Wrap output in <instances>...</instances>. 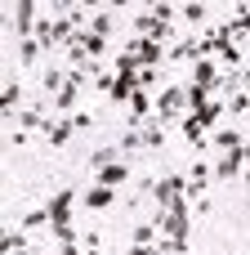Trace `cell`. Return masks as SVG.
I'll list each match as a JSON object with an SVG mask.
<instances>
[{
	"instance_id": "obj_15",
	"label": "cell",
	"mask_w": 250,
	"mask_h": 255,
	"mask_svg": "<svg viewBox=\"0 0 250 255\" xmlns=\"http://www.w3.org/2000/svg\"><path fill=\"white\" fill-rule=\"evenodd\" d=\"M76 40L85 45V54H89V58H103V54H107V36H98L94 27H81V31H76Z\"/></svg>"
},
{
	"instance_id": "obj_9",
	"label": "cell",
	"mask_w": 250,
	"mask_h": 255,
	"mask_svg": "<svg viewBox=\"0 0 250 255\" xmlns=\"http://www.w3.org/2000/svg\"><path fill=\"white\" fill-rule=\"evenodd\" d=\"M219 67H215V58H197L192 63V85H206V90H219Z\"/></svg>"
},
{
	"instance_id": "obj_18",
	"label": "cell",
	"mask_w": 250,
	"mask_h": 255,
	"mask_svg": "<svg viewBox=\"0 0 250 255\" xmlns=\"http://www.w3.org/2000/svg\"><path fill=\"white\" fill-rule=\"evenodd\" d=\"M45 121H49V112H45V108H22L13 126H18V130H45Z\"/></svg>"
},
{
	"instance_id": "obj_14",
	"label": "cell",
	"mask_w": 250,
	"mask_h": 255,
	"mask_svg": "<svg viewBox=\"0 0 250 255\" xmlns=\"http://www.w3.org/2000/svg\"><path fill=\"white\" fill-rule=\"evenodd\" d=\"M197 58H201L197 36H192V40H174V45L166 49V63H197Z\"/></svg>"
},
{
	"instance_id": "obj_10",
	"label": "cell",
	"mask_w": 250,
	"mask_h": 255,
	"mask_svg": "<svg viewBox=\"0 0 250 255\" xmlns=\"http://www.w3.org/2000/svg\"><path fill=\"white\" fill-rule=\"evenodd\" d=\"M125 179H130V161H112V166L94 170V184H103V188H121Z\"/></svg>"
},
{
	"instance_id": "obj_36",
	"label": "cell",
	"mask_w": 250,
	"mask_h": 255,
	"mask_svg": "<svg viewBox=\"0 0 250 255\" xmlns=\"http://www.w3.org/2000/svg\"><path fill=\"white\" fill-rule=\"evenodd\" d=\"M58 255H85V251H81V242H63V247H58Z\"/></svg>"
},
{
	"instance_id": "obj_20",
	"label": "cell",
	"mask_w": 250,
	"mask_h": 255,
	"mask_svg": "<svg viewBox=\"0 0 250 255\" xmlns=\"http://www.w3.org/2000/svg\"><path fill=\"white\" fill-rule=\"evenodd\" d=\"M116 148H121L125 157H134L139 148H148V143H143V126H125V130H121V143H116Z\"/></svg>"
},
{
	"instance_id": "obj_3",
	"label": "cell",
	"mask_w": 250,
	"mask_h": 255,
	"mask_svg": "<svg viewBox=\"0 0 250 255\" xmlns=\"http://www.w3.org/2000/svg\"><path fill=\"white\" fill-rule=\"evenodd\" d=\"M121 54H134L139 67H161V63H166V45L152 40V36H134V31L125 36V49H121Z\"/></svg>"
},
{
	"instance_id": "obj_25",
	"label": "cell",
	"mask_w": 250,
	"mask_h": 255,
	"mask_svg": "<svg viewBox=\"0 0 250 255\" xmlns=\"http://www.w3.org/2000/svg\"><path fill=\"white\" fill-rule=\"evenodd\" d=\"M242 143H246L242 130H219V134H215V148H219V152H237Z\"/></svg>"
},
{
	"instance_id": "obj_34",
	"label": "cell",
	"mask_w": 250,
	"mask_h": 255,
	"mask_svg": "<svg viewBox=\"0 0 250 255\" xmlns=\"http://www.w3.org/2000/svg\"><path fill=\"white\" fill-rule=\"evenodd\" d=\"M72 126H76V130H89V126H94V112H72Z\"/></svg>"
},
{
	"instance_id": "obj_26",
	"label": "cell",
	"mask_w": 250,
	"mask_h": 255,
	"mask_svg": "<svg viewBox=\"0 0 250 255\" xmlns=\"http://www.w3.org/2000/svg\"><path fill=\"white\" fill-rule=\"evenodd\" d=\"M121 157H125L121 148H94V152H89V166L103 170V166H112V161H121Z\"/></svg>"
},
{
	"instance_id": "obj_11",
	"label": "cell",
	"mask_w": 250,
	"mask_h": 255,
	"mask_svg": "<svg viewBox=\"0 0 250 255\" xmlns=\"http://www.w3.org/2000/svg\"><path fill=\"white\" fill-rule=\"evenodd\" d=\"M67 76H72V67H67V63H54V67H45V76H40V90L54 99V94L67 85Z\"/></svg>"
},
{
	"instance_id": "obj_8",
	"label": "cell",
	"mask_w": 250,
	"mask_h": 255,
	"mask_svg": "<svg viewBox=\"0 0 250 255\" xmlns=\"http://www.w3.org/2000/svg\"><path fill=\"white\" fill-rule=\"evenodd\" d=\"M210 179H215V166H206V161H192V166H188V202H201Z\"/></svg>"
},
{
	"instance_id": "obj_4",
	"label": "cell",
	"mask_w": 250,
	"mask_h": 255,
	"mask_svg": "<svg viewBox=\"0 0 250 255\" xmlns=\"http://www.w3.org/2000/svg\"><path fill=\"white\" fill-rule=\"evenodd\" d=\"M157 229H161V238H188V229H192V202L174 206V211H157Z\"/></svg>"
},
{
	"instance_id": "obj_28",
	"label": "cell",
	"mask_w": 250,
	"mask_h": 255,
	"mask_svg": "<svg viewBox=\"0 0 250 255\" xmlns=\"http://www.w3.org/2000/svg\"><path fill=\"white\" fill-rule=\"evenodd\" d=\"M246 112H250V94H246V90L228 94V117H246Z\"/></svg>"
},
{
	"instance_id": "obj_38",
	"label": "cell",
	"mask_w": 250,
	"mask_h": 255,
	"mask_svg": "<svg viewBox=\"0 0 250 255\" xmlns=\"http://www.w3.org/2000/svg\"><path fill=\"white\" fill-rule=\"evenodd\" d=\"M134 4H139V9H152V4H161V0H134Z\"/></svg>"
},
{
	"instance_id": "obj_33",
	"label": "cell",
	"mask_w": 250,
	"mask_h": 255,
	"mask_svg": "<svg viewBox=\"0 0 250 255\" xmlns=\"http://www.w3.org/2000/svg\"><path fill=\"white\" fill-rule=\"evenodd\" d=\"M152 13H157L161 22H174V18H179V9H174L170 0H161V4H152Z\"/></svg>"
},
{
	"instance_id": "obj_19",
	"label": "cell",
	"mask_w": 250,
	"mask_h": 255,
	"mask_svg": "<svg viewBox=\"0 0 250 255\" xmlns=\"http://www.w3.org/2000/svg\"><path fill=\"white\" fill-rule=\"evenodd\" d=\"M183 139H188L192 148H206V126H201V117H197V112H188V117H183Z\"/></svg>"
},
{
	"instance_id": "obj_21",
	"label": "cell",
	"mask_w": 250,
	"mask_h": 255,
	"mask_svg": "<svg viewBox=\"0 0 250 255\" xmlns=\"http://www.w3.org/2000/svg\"><path fill=\"white\" fill-rule=\"evenodd\" d=\"M130 242H134V247H157V242H161L157 220H152V224H134V229H130Z\"/></svg>"
},
{
	"instance_id": "obj_12",
	"label": "cell",
	"mask_w": 250,
	"mask_h": 255,
	"mask_svg": "<svg viewBox=\"0 0 250 255\" xmlns=\"http://www.w3.org/2000/svg\"><path fill=\"white\" fill-rule=\"evenodd\" d=\"M246 170V157H242V148L237 152H224L219 161H215V179H237Z\"/></svg>"
},
{
	"instance_id": "obj_32",
	"label": "cell",
	"mask_w": 250,
	"mask_h": 255,
	"mask_svg": "<svg viewBox=\"0 0 250 255\" xmlns=\"http://www.w3.org/2000/svg\"><path fill=\"white\" fill-rule=\"evenodd\" d=\"M112 85H116V72H98L94 76V94H112Z\"/></svg>"
},
{
	"instance_id": "obj_13",
	"label": "cell",
	"mask_w": 250,
	"mask_h": 255,
	"mask_svg": "<svg viewBox=\"0 0 250 255\" xmlns=\"http://www.w3.org/2000/svg\"><path fill=\"white\" fill-rule=\"evenodd\" d=\"M112 202H116V188H103V184H94V188L85 193V202H81V206H85L89 215H98V211H107Z\"/></svg>"
},
{
	"instance_id": "obj_30",
	"label": "cell",
	"mask_w": 250,
	"mask_h": 255,
	"mask_svg": "<svg viewBox=\"0 0 250 255\" xmlns=\"http://www.w3.org/2000/svg\"><path fill=\"white\" fill-rule=\"evenodd\" d=\"M81 251L85 255H103V238H98V233H81Z\"/></svg>"
},
{
	"instance_id": "obj_40",
	"label": "cell",
	"mask_w": 250,
	"mask_h": 255,
	"mask_svg": "<svg viewBox=\"0 0 250 255\" xmlns=\"http://www.w3.org/2000/svg\"><path fill=\"white\" fill-rule=\"evenodd\" d=\"M188 4H192V0H188Z\"/></svg>"
},
{
	"instance_id": "obj_29",
	"label": "cell",
	"mask_w": 250,
	"mask_h": 255,
	"mask_svg": "<svg viewBox=\"0 0 250 255\" xmlns=\"http://www.w3.org/2000/svg\"><path fill=\"white\" fill-rule=\"evenodd\" d=\"M179 18H183V22H206V0H192V4H183V9H179Z\"/></svg>"
},
{
	"instance_id": "obj_1",
	"label": "cell",
	"mask_w": 250,
	"mask_h": 255,
	"mask_svg": "<svg viewBox=\"0 0 250 255\" xmlns=\"http://www.w3.org/2000/svg\"><path fill=\"white\" fill-rule=\"evenodd\" d=\"M152 99H157V121L161 126H170L188 112V85H161Z\"/></svg>"
},
{
	"instance_id": "obj_2",
	"label": "cell",
	"mask_w": 250,
	"mask_h": 255,
	"mask_svg": "<svg viewBox=\"0 0 250 255\" xmlns=\"http://www.w3.org/2000/svg\"><path fill=\"white\" fill-rule=\"evenodd\" d=\"M152 202H157V211H174V206H188V175H166V179H157V193H152Z\"/></svg>"
},
{
	"instance_id": "obj_23",
	"label": "cell",
	"mask_w": 250,
	"mask_h": 255,
	"mask_svg": "<svg viewBox=\"0 0 250 255\" xmlns=\"http://www.w3.org/2000/svg\"><path fill=\"white\" fill-rule=\"evenodd\" d=\"M130 31H134V36H152V31H157V13H152V9H134Z\"/></svg>"
},
{
	"instance_id": "obj_22",
	"label": "cell",
	"mask_w": 250,
	"mask_h": 255,
	"mask_svg": "<svg viewBox=\"0 0 250 255\" xmlns=\"http://www.w3.org/2000/svg\"><path fill=\"white\" fill-rule=\"evenodd\" d=\"M85 27H94L98 36H112V31H116V13H112V9H94Z\"/></svg>"
},
{
	"instance_id": "obj_7",
	"label": "cell",
	"mask_w": 250,
	"mask_h": 255,
	"mask_svg": "<svg viewBox=\"0 0 250 255\" xmlns=\"http://www.w3.org/2000/svg\"><path fill=\"white\" fill-rule=\"evenodd\" d=\"M40 134H45V143H49V148H67V143H72V134H76V126H72V117H49Z\"/></svg>"
},
{
	"instance_id": "obj_17",
	"label": "cell",
	"mask_w": 250,
	"mask_h": 255,
	"mask_svg": "<svg viewBox=\"0 0 250 255\" xmlns=\"http://www.w3.org/2000/svg\"><path fill=\"white\" fill-rule=\"evenodd\" d=\"M224 27V22H219ZM219 63H228V67H242L246 63V54H242V40H233V36H224V45H219V54H215Z\"/></svg>"
},
{
	"instance_id": "obj_39",
	"label": "cell",
	"mask_w": 250,
	"mask_h": 255,
	"mask_svg": "<svg viewBox=\"0 0 250 255\" xmlns=\"http://www.w3.org/2000/svg\"><path fill=\"white\" fill-rule=\"evenodd\" d=\"M242 157H246V166H250V139H246V143H242Z\"/></svg>"
},
{
	"instance_id": "obj_5",
	"label": "cell",
	"mask_w": 250,
	"mask_h": 255,
	"mask_svg": "<svg viewBox=\"0 0 250 255\" xmlns=\"http://www.w3.org/2000/svg\"><path fill=\"white\" fill-rule=\"evenodd\" d=\"M36 22H40V0H13V31H18V40L36 36Z\"/></svg>"
},
{
	"instance_id": "obj_35",
	"label": "cell",
	"mask_w": 250,
	"mask_h": 255,
	"mask_svg": "<svg viewBox=\"0 0 250 255\" xmlns=\"http://www.w3.org/2000/svg\"><path fill=\"white\" fill-rule=\"evenodd\" d=\"M27 139H31V130H18V126H13V134H9V143H13V148H27Z\"/></svg>"
},
{
	"instance_id": "obj_24",
	"label": "cell",
	"mask_w": 250,
	"mask_h": 255,
	"mask_svg": "<svg viewBox=\"0 0 250 255\" xmlns=\"http://www.w3.org/2000/svg\"><path fill=\"white\" fill-rule=\"evenodd\" d=\"M143 143H148V152H161L166 148V126L161 121H148L143 126Z\"/></svg>"
},
{
	"instance_id": "obj_31",
	"label": "cell",
	"mask_w": 250,
	"mask_h": 255,
	"mask_svg": "<svg viewBox=\"0 0 250 255\" xmlns=\"http://www.w3.org/2000/svg\"><path fill=\"white\" fill-rule=\"evenodd\" d=\"M139 90H152V94L161 90L157 85V67H139Z\"/></svg>"
},
{
	"instance_id": "obj_6",
	"label": "cell",
	"mask_w": 250,
	"mask_h": 255,
	"mask_svg": "<svg viewBox=\"0 0 250 255\" xmlns=\"http://www.w3.org/2000/svg\"><path fill=\"white\" fill-rule=\"evenodd\" d=\"M45 206H49V229H63V224H72V206H76V193H72V188H58V193H54Z\"/></svg>"
},
{
	"instance_id": "obj_37",
	"label": "cell",
	"mask_w": 250,
	"mask_h": 255,
	"mask_svg": "<svg viewBox=\"0 0 250 255\" xmlns=\"http://www.w3.org/2000/svg\"><path fill=\"white\" fill-rule=\"evenodd\" d=\"M107 9L116 13V9H139V4H134V0H107Z\"/></svg>"
},
{
	"instance_id": "obj_27",
	"label": "cell",
	"mask_w": 250,
	"mask_h": 255,
	"mask_svg": "<svg viewBox=\"0 0 250 255\" xmlns=\"http://www.w3.org/2000/svg\"><path fill=\"white\" fill-rule=\"evenodd\" d=\"M45 224H49V206H31V211L22 215V229H27V233H31V229H45Z\"/></svg>"
},
{
	"instance_id": "obj_16",
	"label": "cell",
	"mask_w": 250,
	"mask_h": 255,
	"mask_svg": "<svg viewBox=\"0 0 250 255\" xmlns=\"http://www.w3.org/2000/svg\"><path fill=\"white\" fill-rule=\"evenodd\" d=\"M40 54H45V45H40L36 36H22V40H18V63H22V67H36Z\"/></svg>"
}]
</instances>
